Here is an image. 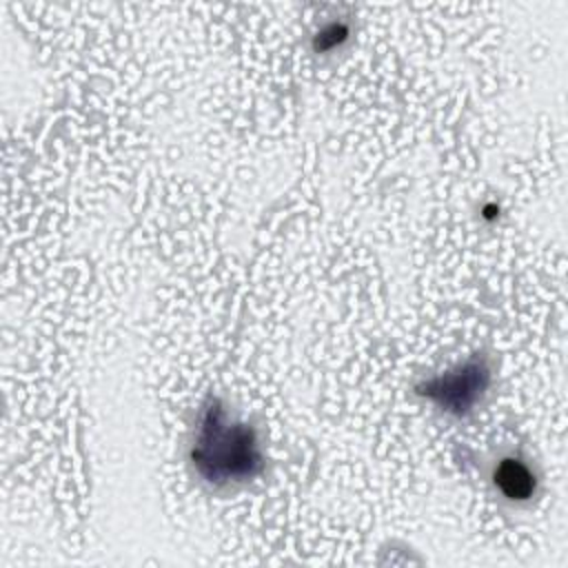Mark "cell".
<instances>
[{"label": "cell", "instance_id": "obj_2", "mask_svg": "<svg viewBox=\"0 0 568 568\" xmlns=\"http://www.w3.org/2000/svg\"><path fill=\"white\" fill-rule=\"evenodd\" d=\"M490 386L493 362L488 355L477 353L448 371L419 379L413 390L442 415L450 419H466L484 404Z\"/></svg>", "mask_w": 568, "mask_h": 568}, {"label": "cell", "instance_id": "obj_1", "mask_svg": "<svg viewBox=\"0 0 568 568\" xmlns=\"http://www.w3.org/2000/svg\"><path fill=\"white\" fill-rule=\"evenodd\" d=\"M191 473L211 490L229 493L255 481L266 464L257 428L229 402L209 395L195 410L186 442Z\"/></svg>", "mask_w": 568, "mask_h": 568}, {"label": "cell", "instance_id": "obj_4", "mask_svg": "<svg viewBox=\"0 0 568 568\" xmlns=\"http://www.w3.org/2000/svg\"><path fill=\"white\" fill-rule=\"evenodd\" d=\"M351 36V29L342 22H328L324 24L317 33H315V42H313V49L317 53H331V51H337L342 49V44L348 40Z\"/></svg>", "mask_w": 568, "mask_h": 568}, {"label": "cell", "instance_id": "obj_3", "mask_svg": "<svg viewBox=\"0 0 568 568\" xmlns=\"http://www.w3.org/2000/svg\"><path fill=\"white\" fill-rule=\"evenodd\" d=\"M488 484L493 493L510 506H526L539 493V475L528 457L504 450L488 462Z\"/></svg>", "mask_w": 568, "mask_h": 568}]
</instances>
